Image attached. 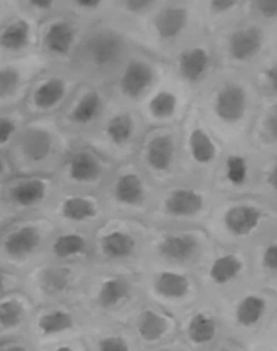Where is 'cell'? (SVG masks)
<instances>
[{
	"label": "cell",
	"mask_w": 277,
	"mask_h": 351,
	"mask_svg": "<svg viewBox=\"0 0 277 351\" xmlns=\"http://www.w3.org/2000/svg\"><path fill=\"white\" fill-rule=\"evenodd\" d=\"M190 147L193 158L198 163L207 164L215 159L217 153L215 145L201 129H196L191 133Z\"/></svg>",
	"instance_id": "cell-25"
},
{
	"label": "cell",
	"mask_w": 277,
	"mask_h": 351,
	"mask_svg": "<svg viewBox=\"0 0 277 351\" xmlns=\"http://www.w3.org/2000/svg\"><path fill=\"white\" fill-rule=\"evenodd\" d=\"M236 5H237V1H234V0H213L210 3V8L215 13H225V12L230 11Z\"/></svg>",
	"instance_id": "cell-42"
},
{
	"label": "cell",
	"mask_w": 277,
	"mask_h": 351,
	"mask_svg": "<svg viewBox=\"0 0 277 351\" xmlns=\"http://www.w3.org/2000/svg\"><path fill=\"white\" fill-rule=\"evenodd\" d=\"M3 351H28L25 347L19 346V345H15V346L8 347V348L3 349Z\"/></svg>",
	"instance_id": "cell-48"
},
{
	"label": "cell",
	"mask_w": 277,
	"mask_h": 351,
	"mask_svg": "<svg viewBox=\"0 0 277 351\" xmlns=\"http://www.w3.org/2000/svg\"><path fill=\"white\" fill-rule=\"evenodd\" d=\"M245 92L235 84L225 86L215 98V114L224 122H239L245 114Z\"/></svg>",
	"instance_id": "cell-1"
},
{
	"label": "cell",
	"mask_w": 277,
	"mask_h": 351,
	"mask_svg": "<svg viewBox=\"0 0 277 351\" xmlns=\"http://www.w3.org/2000/svg\"><path fill=\"white\" fill-rule=\"evenodd\" d=\"M267 182H268V184H270L271 188L274 189L275 191H277V162L276 164L273 166L270 173H269L268 178H267Z\"/></svg>",
	"instance_id": "cell-46"
},
{
	"label": "cell",
	"mask_w": 277,
	"mask_h": 351,
	"mask_svg": "<svg viewBox=\"0 0 277 351\" xmlns=\"http://www.w3.org/2000/svg\"><path fill=\"white\" fill-rule=\"evenodd\" d=\"M167 326V322L163 316L153 310H145L139 316L137 332L143 340L156 342L164 336Z\"/></svg>",
	"instance_id": "cell-16"
},
{
	"label": "cell",
	"mask_w": 277,
	"mask_h": 351,
	"mask_svg": "<svg viewBox=\"0 0 277 351\" xmlns=\"http://www.w3.org/2000/svg\"><path fill=\"white\" fill-rule=\"evenodd\" d=\"M101 108V99L96 92H89L80 100L73 110V120L79 124L91 122L99 114Z\"/></svg>",
	"instance_id": "cell-27"
},
{
	"label": "cell",
	"mask_w": 277,
	"mask_h": 351,
	"mask_svg": "<svg viewBox=\"0 0 277 351\" xmlns=\"http://www.w3.org/2000/svg\"><path fill=\"white\" fill-rule=\"evenodd\" d=\"M154 5L152 0H126L125 8L130 12H141Z\"/></svg>",
	"instance_id": "cell-41"
},
{
	"label": "cell",
	"mask_w": 277,
	"mask_h": 351,
	"mask_svg": "<svg viewBox=\"0 0 277 351\" xmlns=\"http://www.w3.org/2000/svg\"><path fill=\"white\" fill-rule=\"evenodd\" d=\"M75 3L83 9L91 10L96 9L101 3L99 0H79V1H75Z\"/></svg>",
	"instance_id": "cell-45"
},
{
	"label": "cell",
	"mask_w": 277,
	"mask_h": 351,
	"mask_svg": "<svg viewBox=\"0 0 277 351\" xmlns=\"http://www.w3.org/2000/svg\"><path fill=\"white\" fill-rule=\"evenodd\" d=\"M153 80L154 71L149 64L143 61H132L123 73L121 89L128 97L137 98L151 85Z\"/></svg>",
	"instance_id": "cell-4"
},
{
	"label": "cell",
	"mask_w": 277,
	"mask_h": 351,
	"mask_svg": "<svg viewBox=\"0 0 277 351\" xmlns=\"http://www.w3.org/2000/svg\"><path fill=\"white\" fill-rule=\"evenodd\" d=\"M266 77L271 89H272L275 93H277V63L268 69Z\"/></svg>",
	"instance_id": "cell-44"
},
{
	"label": "cell",
	"mask_w": 277,
	"mask_h": 351,
	"mask_svg": "<svg viewBox=\"0 0 277 351\" xmlns=\"http://www.w3.org/2000/svg\"><path fill=\"white\" fill-rule=\"evenodd\" d=\"M22 149L26 157L32 161H43L51 153L52 137L45 130H28L22 138Z\"/></svg>",
	"instance_id": "cell-10"
},
{
	"label": "cell",
	"mask_w": 277,
	"mask_h": 351,
	"mask_svg": "<svg viewBox=\"0 0 277 351\" xmlns=\"http://www.w3.org/2000/svg\"><path fill=\"white\" fill-rule=\"evenodd\" d=\"M242 270V263L233 254L219 256L211 265L209 277L217 285H226L233 280Z\"/></svg>",
	"instance_id": "cell-19"
},
{
	"label": "cell",
	"mask_w": 277,
	"mask_h": 351,
	"mask_svg": "<svg viewBox=\"0 0 277 351\" xmlns=\"http://www.w3.org/2000/svg\"><path fill=\"white\" fill-rule=\"evenodd\" d=\"M122 42L116 34L102 32L96 34L88 45L90 57L98 66L115 64L122 55Z\"/></svg>",
	"instance_id": "cell-3"
},
{
	"label": "cell",
	"mask_w": 277,
	"mask_h": 351,
	"mask_svg": "<svg viewBox=\"0 0 277 351\" xmlns=\"http://www.w3.org/2000/svg\"><path fill=\"white\" fill-rule=\"evenodd\" d=\"M75 30L67 22H56L47 32L45 42L50 52L55 54H67L73 45Z\"/></svg>",
	"instance_id": "cell-14"
},
{
	"label": "cell",
	"mask_w": 277,
	"mask_h": 351,
	"mask_svg": "<svg viewBox=\"0 0 277 351\" xmlns=\"http://www.w3.org/2000/svg\"><path fill=\"white\" fill-rule=\"evenodd\" d=\"M38 326L43 334H57L73 328V320L71 314L57 310L43 315L38 319Z\"/></svg>",
	"instance_id": "cell-28"
},
{
	"label": "cell",
	"mask_w": 277,
	"mask_h": 351,
	"mask_svg": "<svg viewBox=\"0 0 277 351\" xmlns=\"http://www.w3.org/2000/svg\"><path fill=\"white\" fill-rule=\"evenodd\" d=\"M217 334V322L210 316L197 313L191 318L188 326L189 338L195 344H206Z\"/></svg>",
	"instance_id": "cell-20"
},
{
	"label": "cell",
	"mask_w": 277,
	"mask_h": 351,
	"mask_svg": "<svg viewBox=\"0 0 277 351\" xmlns=\"http://www.w3.org/2000/svg\"><path fill=\"white\" fill-rule=\"evenodd\" d=\"M196 240L190 235H170L164 238L160 243L159 250L162 256L174 262H184L192 258L196 252Z\"/></svg>",
	"instance_id": "cell-9"
},
{
	"label": "cell",
	"mask_w": 277,
	"mask_h": 351,
	"mask_svg": "<svg viewBox=\"0 0 277 351\" xmlns=\"http://www.w3.org/2000/svg\"><path fill=\"white\" fill-rule=\"evenodd\" d=\"M62 213L63 217L71 221H82L93 217L96 210L90 201L83 198H71L63 204Z\"/></svg>",
	"instance_id": "cell-30"
},
{
	"label": "cell",
	"mask_w": 277,
	"mask_h": 351,
	"mask_svg": "<svg viewBox=\"0 0 277 351\" xmlns=\"http://www.w3.org/2000/svg\"><path fill=\"white\" fill-rule=\"evenodd\" d=\"M98 351H129V347L121 337L110 336L100 340Z\"/></svg>",
	"instance_id": "cell-37"
},
{
	"label": "cell",
	"mask_w": 277,
	"mask_h": 351,
	"mask_svg": "<svg viewBox=\"0 0 277 351\" xmlns=\"http://www.w3.org/2000/svg\"><path fill=\"white\" fill-rule=\"evenodd\" d=\"M30 5L40 10H48L52 8L54 3L51 0H34V1H30Z\"/></svg>",
	"instance_id": "cell-47"
},
{
	"label": "cell",
	"mask_w": 277,
	"mask_h": 351,
	"mask_svg": "<svg viewBox=\"0 0 277 351\" xmlns=\"http://www.w3.org/2000/svg\"><path fill=\"white\" fill-rule=\"evenodd\" d=\"M266 129L271 137L277 139V106L267 117Z\"/></svg>",
	"instance_id": "cell-43"
},
{
	"label": "cell",
	"mask_w": 277,
	"mask_h": 351,
	"mask_svg": "<svg viewBox=\"0 0 277 351\" xmlns=\"http://www.w3.org/2000/svg\"><path fill=\"white\" fill-rule=\"evenodd\" d=\"M133 132V121L129 114H119L108 123V134L116 145L126 143Z\"/></svg>",
	"instance_id": "cell-31"
},
{
	"label": "cell",
	"mask_w": 277,
	"mask_h": 351,
	"mask_svg": "<svg viewBox=\"0 0 277 351\" xmlns=\"http://www.w3.org/2000/svg\"><path fill=\"white\" fill-rule=\"evenodd\" d=\"M262 261L265 268L277 272V243L267 246L263 254Z\"/></svg>",
	"instance_id": "cell-39"
},
{
	"label": "cell",
	"mask_w": 277,
	"mask_h": 351,
	"mask_svg": "<svg viewBox=\"0 0 277 351\" xmlns=\"http://www.w3.org/2000/svg\"><path fill=\"white\" fill-rule=\"evenodd\" d=\"M221 351H227V350H221Z\"/></svg>",
	"instance_id": "cell-50"
},
{
	"label": "cell",
	"mask_w": 277,
	"mask_h": 351,
	"mask_svg": "<svg viewBox=\"0 0 277 351\" xmlns=\"http://www.w3.org/2000/svg\"><path fill=\"white\" fill-rule=\"evenodd\" d=\"M203 199L194 191L178 190L165 201L166 211L176 217H191L202 209Z\"/></svg>",
	"instance_id": "cell-8"
},
{
	"label": "cell",
	"mask_w": 277,
	"mask_h": 351,
	"mask_svg": "<svg viewBox=\"0 0 277 351\" xmlns=\"http://www.w3.org/2000/svg\"><path fill=\"white\" fill-rule=\"evenodd\" d=\"M86 248V241L77 234H67L57 238L53 244V252L58 258H65L82 254Z\"/></svg>",
	"instance_id": "cell-29"
},
{
	"label": "cell",
	"mask_w": 277,
	"mask_h": 351,
	"mask_svg": "<svg viewBox=\"0 0 277 351\" xmlns=\"http://www.w3.org/2000/svg\"><path fill=\"white\" fill-rule=\"evenodd\" d=\"M22 309L21 304L16 300L5 301L0 305V322L5 328H13L18 326L21 322Z\"/></svg>",
	"instance_id": "cell-34"
},
{
	"label": "cell",
	"mask_w": 277,
	"mask_h": 351,
	"mask_svg": "<svg viewBox=\"0 0 277 351\" xmlns=\"http://www.w3.org/2000/svg\"><path fill=\"white\" fill-rule=\"evenodd\" d=\"M30 28L27 22L19 20L5 28L1 34V46L7 50L18 51L27 45Z\"/></svg>",
	"instance_id": "cell-26"
},
{
	"label": "cell",
	"mask_w": 277,
	"mask_h": 351,
	"mask_svg": "<svg viewBox=\"0 0 277 351\" xmlns=\"http://www.w3.org/2000/svg\"><path fill=\"white\" fill-rule=\"evenodd\" d=\"M174 147L171 137L167 135L157 136L147 147V162L158 171H165L169 168L173 158Z\"/></svg>",
	"instance_id": "cell-12"
},
{
	"label": "cell",
	"mask_w": 277,
	"mask_h": 351,
	"mask_svg": "<svg viewBox=\"0 0 277 351\" xmlns=\"http://www.w3.org/2000/svg\"><path fill=\"white\" fill-rule=\"evenodd\" d=\"M176 104L178 100L173 94L161 92L149 102V110L156 118H167L176 112Z\"/></svg>",
	"instance_id": "cell-32"
},
{
	"label": "cell",
	"mask_w": 277,
	"mask_h": 351,
	"mask_svg": "<svg viewBox=\"0 0 277 351\" xmlns=\"http://www.w3.org/2000/svg\"><path fill=\"white\" fill-rule=\"evenodd\" d=\"M65 93V86L61 80L51 79L38 88L34 93V104L40 108L56 106Z\"/></svg>",
	"instance_id": "cell-24"
},
{
	"label": "cell",
	"mask_w": 277,
	"mask_h": 351,
	"mask_svg": "<svg viewBox=\"0 0 277 351\" xmlns=\"http://www.w3.org/2000/svg\"><path fill=\"white\" fill-rule=\"evenodd\" d=\"M226 166L228 180L234 186H242L248 178V164L245 159L240 156H230L226 162Z\"/></svg>",
	"instance_id": "cell-33"
},
{
	"label": "cell",
	"mask_w": 277,
	"mask_h": 351,
	"mask_svg": "<svg viewBox=\"0 0 277 351\" xmlns=\"http://www.w3.org/2000/svg\"><path fill=\"white\" fill-rule=\"evenodd\" d=\"M69 173L71 178L77 182H92L97 180L98 176L101 173V167L93 156L85 152H81L71 160Z\"/></svg>",
	"instance_id": "cell-18"
},
{
	"label": "cell",
	"mask_w": 277,
	"mask_h": 351,
	"mask_svg": "<svg viewBox=\"0 0 277 351\" xmlns=\"http://www.w3.org/2000/svg\"><path fill=\"white\" fill-rule=\"evenodd\" d=\"M254 7L258 13L266 19H276L277 0H256Z\"/></svg>",
	"instance_id": "cell-38"
},
{
	"label": "cell",
	"mask_w": 277,
	"mask_h": 351,
	"mask_svg": "<svg viewBox=\"0 0 277 351\" xmlns=\"http://www.w3.org/2000/svg\"><path fill=\"white\" fill-rule=\"evenodd\" d=\"M188 22V13L182 8H166L158 13L155 19V28L160 38L171 40L176 38Z\"/></svg>",
	"instance_id": "cell-7"
},
{
	"label": "cell",
	"mask_w": 277,
	"mask_h": 351,
	"mask_svg": "<svg viewBox=\"0 0 277 351\" xmlns=\"http://www.w3.org/2000/svg\"><path fill=\"white\" fill-rule=\"evenodd\" d=\"M42 283L49 293H60L69 285V271L64 269L48 270L43 276Z\"/></svg>",
	"instance_id": "cell-35"
},
{
	"label": "cell",
	"mask_w": 277,
	"mask_h": 351,
	"mask_svg": "<svg viewBox=\"0 0 277 351\" xmlns=\"http://www.w3.org/2000/svg\"><path fill=\"white\" fill-rule=\"evenodd\" d=\"M40 236L34 227H23L10 234L5 239V250L14 258L27 256L40 245Z\"/></svg>",
	"instance_id": "cell-6"
},
{
	"label": "cell",
	"mask_w": 277,
	"mask_h": 351,
	"mask_svg": "<svg viewBox=\"0 0 277 351\" xmlns=\"http://www.w3.org/2000/svg\"><path fill=\"white\" fill-rule=\"evenodd\" d=\"M135 240L129 234L112 232L101 239V250L110 258H125L134 252Z\"/></svg>",
	"instance_id": "cell-15"
},
{
	"label": "cell",
	"mask_w": 277,
	"mask_h": 351,
	"mask_svg": "<svg viewBox=\"0 0 277 351\" xmlns=\"http://www.w3.org/2000/svg\"><path fill=\"white\" fill-rule=\"evenodd\" d=\"M190 282L184 275L164 271L155 280V289L162 297L167 299H180L188 293Z\"/></svg>",
	"instance_id": "cell-13"
},
{
	"label": "cell",
	"mask_w": 277,
	"mask_h": 351,
	"mask_svg": "<svg viewBox=\"0 0 277 351\" xmlns=\"http://www.w3.org/2000/svg\"><path fill=\"white\" fill-rule=\"evenodd\" d=\"M46 194V186L40 180H29L17 184L12 190L11 197L21 206H32L40 202Z\"/></svg>",
	"instance_id": "cell-23"
},
{
	"label": "cell",
	"mask_w": 277,
	"mask_h": 351,
	"mask_svg": "<svg viewBox=\"0 0 277 351\" xmlns=\"http://www.w3.org/2000/svg\"><path fill=\"white\" fill-rule=\"evenodd\" d=\"M56 351H73L71 347L69 346H61L59 347L58 349H56Z\"/></svg>",
	"instance_id": "cell-49"
},
{
	"label": "cell",
	"mask_w": 277,
	"mask_h": 351,
	"mask_svg": "<svg viewBox=\"0 0 277 351\" xmlns=\"http://www.w3.org/2000/svg\"><path fill=\"white\" fill-rule=\"evenodd\" d=\"M129 295V285L120 277H115L104 281L98 291V302L104 308L118 305Z\"/></svg>",
	"instance_id": "cell-21"
},
{
	"label": "cell",
	"mask_w": 277,
	"mask_h": 351,
	"mask_svg": "<svg viewBox=\"0 0 277 351\" xmlns=\"http://www.w3.org/2000/svg\"><path fill=\"white\" fill-rule=\"evenodd\" d=\"M263 45V34L256 26H246L236 30L229 38L230 55L236 61H246L260 52Z\"/></svg>",
	"instance_id": "cell-2"
},
{
	"label": "cell",
	"mask_w": 277,
	"mask_h": 351,
	"mask_svg": "<svg viewBox=\"0 0 277 351\" xmlns=\"http://www.w3.org/2000/svg\"><path fill=\"white\" fill-rule=\"evenodd\" d=\"M117 199L125 204H138L143 199V182L135 174H125L119 178L115 190Z\"/></svg>",
	"instance_id": "cell-22"
},
{
	"label": "cell",
	"mask_w": 277,
	"mask_h": 351,
	"mask_svg": "<svg viewBox=\"0 0 277 351\" xmlns=\"http://www.w3.org/2000/svg\"><path fill=\"white\" fill-rule=\"evenodd\" d=\"M19 83V73L14 69H3L0 73V93L1 97L9 95L17 87Z\"/></svg>",
	"instance_id": "cell-36"
},
{
	"label": "cell",
	"mask_w": 277,
	"mask_h": 351,
	"mask_svg": "<svg viewBox=\"0 0 277 351\" xmlns=\"http://www.w3.org/2000/svg\"><path fill=\"white\" fill-rule=\"evenodd\" d=\"M209 64V56L206 51L201 48L182 53L178 61L180 71L184 79L190 82H196L201 79Z\"/></svg>",
	"instance_id": "cell-11"
},
{
	"label": "cell",
	"mask_w": 277,
	"mask_h": 351,
	"mask_svg": "<svg viewBox=\"0 0 277 351\" xmlns=\"http://www.w3.org/2000/svg\"><path fill=\"white\" fill-rule=\"evenodd\" d=\"M14 131H15L14 123L9 119H1L0 120V143H7Z\"/></svg>",
	"instance_id": "cell-40"
},
{
	"label": "cell",
	"mask_w": 277,
	"mask_h": 351,
	"mask_svg": "<svg viewBox=\"0 0 277 351\" xmlns=\"http://www.w3.org/2000/svg\"><path fill=\"white\" fill-rule=\"evenodd\" d=\"M262 219V213L250 205H238L226 213L224 223L230 233L236 236H245L252 233Z\"/></svg>",
	"instance_id": "cell-5"
},
{
	"label": "cell",
	"mask_w": 277,
	"mask_h": 351,
	"mask_svg": "<svg viewBox=\"0 0 277 351\" xmlns=\"http://www.w3.org/2000/svg\"><path fill=\"white\" fill-rule=\"evenodd\" d=\"M266 310V302L258 295H246L241 300L236 308L235 317L241 326H254L260 322Z\"/></svg>",
	"instance_id": "cell-17"
}]
</instances>
